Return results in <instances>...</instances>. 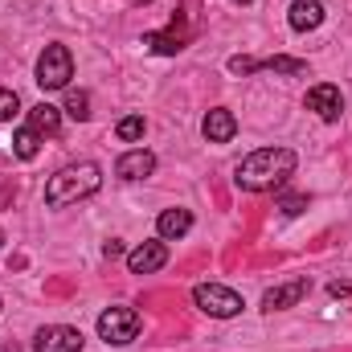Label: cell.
Listing matches in <instances>:
<instances>
[{"mask_svg": "<svg viewBox=\"0 0 352 352\" xmlns=\"http://www.w3.org/2000/svg\"><path fill=\"white\" fill-rule=\"evenodd\" d=\"M144 131H148L144 115H127V119H119V123H115V135H119L123 144H135V140H144Z\"/></svg>", "mask_w": 352, "mask_h": 352, "instance_id": "ac0fdd59", "label": "cell"}, {"mask_svg": "<svg viewBox=\"0 0 352 352\" xmlns=\"http://www.w3.org/2000/svg\"><path fill=\"white\" fill-rule=\"evenodd\" d=\"M234 4H250V0H234Z\"/></svg>", "mask_w": 352, "mask_h": 352, "instance_id": "cb8c5ba5", "label": "cell"}, {"mask_svg": "<svg viewBox=\"0 0 352 352\" xmlns=\"http://www.w3.org/2000/svg\"><path fill=\"white\" fill-rule=\"evenodd\" d=\"M287 21H291L295 33H311V29H320V25H324V0H295L291 12H287Z\"/></svg>", "mask_w": 352, "mask_h": 352, "instance_id": "4fadbf2b", "label": "cell"}, {"mask_svg": "<svg viewBox=\"0 0 352 352\" xmlns=\"http://www.w3.org/2000/svg\"><path fill=\"white\" fill-rule=\"evenodd\" d=\"M278 209H283L287 217H295V213H303V209H307V197H287V201H283Z\"/></svg>", "mask_w": 352, "mask_h": 352, "instance_id": "44dd1931", "label": "cell"}, {"mask_svg": "<svg viewBox=\"0 0 352 352\" xmlns=\"http://www.w3.org/2000/svg\"><path fill=\"white\" fill-rule=\"evenodd\" d=\"M188 230H192V213H188V209H164V213L156 217V234H160V242H180Z\"/></svg>", "mask_w": 352, "mask_h": 352, "instance_id": "5bb4252c", "label": "cell"}, {"mask_svg": "<svg viewBox=\"0 0 352 352\" xmlns=\"http://www.w3.org/2000/svg\"><path fill=\"white\" fill-rule=\"evenodd\" d=\"M135 4H148V0H135Z\"/></svg>", "mask_w": 352, "mask_h": 352, "instance_id": "484cf974", "label": "cell"}, {"mask_svg": "<svg viewBox=\"0 0 352 352\" xmlns=\"http://www.w3.org/2000/svg\"><path fill=\"white\" fill-rule=\"evenodd\" d=\"M74 78V58L66 45H45L37 58V87L41 90H66Z\"/></svg>", "mask_w": 352, "mask_h": 352, "instance_id": "277c9868", "label": "cell"}, {"mask_svg": "<svg viewBox=\"0 0 352 352\" xmlns=\"http://www.w3.org/2000/svg\"><path fill=\"white\" fill-rule=\"evenodd\" d=\"M328 295H332V299H349L352 283H328Z\"/></svg>", "mask_w": 352, "mask_h": 352, "instance_id": "7402d4cb", "label": "cell"}, {"mask_svg": "<svg viewBox=\"0 0 352 352\" xmlns=\"http://www.w3.org/2000/svg\"><path fill=\"white\" fill-rule=\"evenodd\" d=\"M164 263H168V246H164V242H144V246H135V250L127 254L131 274H152V270H160Z\"/></svg>", "mask_w": 352, "mask_h": 352, "instance_id": "7c38bea8", "label": "cell"}, {"mask_svg": "<svg viewBox=\"0 0 352 352\" xmlns=\"http://www.w3.org/2000/svg\"><path fill=\"white\" fill-rule=\"evenodd\" d=\"M295 164L299 160H295L291 148H258L234 168V184L242 192H266V188H278L287 176L295 173Z\"/></svg>", "mask_w": 352, "mask_h": 352, "instance_id": "6da1fadb", "label": "cell"}, {"mask_svg": "<svg viewBox=\"0 0 352 352\" xmlns=\"http://www.w3.org/2000/svg\"><path fill=\"white\" fill-rule=\"evenodd\" d=\"M29 127L37 135H58L62 131V111L50 107V102H37V107H29Z\"/></svg>", "mask_w": 352, "mask_h": 352, "instance_id": "9a60e30c", "label": "cell"}, {"mask_svg": "<svg viewBox=\"0 0 352 352\" xmlns=\"http://www.w3.org/2000/svg\"><path fill=\"white\" fill-rule=\"evenodd\" d=\"M152 173H156V156L148 148H131V152H123L115 160V176L119 180H144V176H152Z\"/></svg>", "mask_w": 352, "mask_h": 352, "instance_id": "8fae6325", "label": "cell"}, {"mask_svg": "<svg viewBox=\"0 0 352 352\" xmlns=\"http://www.w3.org/2000/svg\"><path fill=\"white\" fill-rule=\"evenodd\" d=\"M201 135H205L209 144H230V140L238 135V119H234V111H230V107H213V111H205V119H201Z\"/></svg>", "mask_w": 352, "mask_h": 352, "instance_id": "9c48e42d", "label": "cell"}, {"mask_svg": "<svg viewBox=\"0 0 352 352\" xmlns=\"http://www.w3.org/2000/svg\"><path fill=\"white\" fill-rule=\"evenodd\" d=\"M0 246H4V230H0Z\"/></svg>", "mask_w": 352, "mask_h": 352, "instance_id": "d4e9b609", "label": "cell"}, {"mask_svg": "<svg viewBox=\"0 0 352 352\" xmlns=\"http://www.w3.org/2000/svg\"><path fill=\"white\" fill-rule=\"evenodd\" d=\"M37 152H41V135H37L33 127H21V131L12 135V156H16V160H33Z\"/></svg>", "mask_w": 352, "mask_h": 352, "instance_id": "2e32d148", "label": "cell"}, {"mask_svg": "<svg viewBox=\"0 0 352 352\" xmlns=\"http://www.w3.org/2000/svg\"><path fill=\"white\" fill-rule=\"evenodd\" d=\"M16 111H21V98H16V90H0V123H8Z\"/></svg>", "mask_w": 352, "mask_h": 352, "instance_id": "ffe728a7", "label": "cell"}, {"mask_svg": "<svg viewBox=\"0 0 352 352\" xmlns=\"http://www.w3.org/2000/svg\"><path fill=\"white\" fill-rule=\"evenodd\" d=\"M102 184V168L94 160H78V164H66L45 180V205L50 209H66V205H78L98 192Z\"/></svg>", "mask_w": 352, "mask_h": 352, "instance_id": "7a4b0ae2", "label": "cell"}, {"mask_svg": "<svg viewBox=\"0 0 352 352\" xmlns=\"http://www.w3.org/2000/svg\"><path fill=\"white\" fill-rule=\"evenodd\" d=\"M66 115L78 119V123H87L90 119V94L87 90H70L66 87Z\"/></svg>", "mask_w": 352, "mask_h": 352, "instance_id": "d6986e66", "label": "cell"}, {"mask_svg": "<svg viewBox=\"0 0 352 352\" xmlns=\"http://www.w3.org/2000/svg\"><path fill=\"white\" fill-rule=\"evenodd\" d=\"M102 250H107V258H119V254H123V246H119V242H107Z\"/></svg>", "mask_w": 352, "mask_h": 352, "instance_id": "603a6c76", "label": "cell"}, {"mask_svg": "<svg viewBox=\"0 0 352 352\" xmlns=\"http://www.w3.org/2000/svg\"><path fill=\"white\" fill-rule=\"evenodd\" d=\"M192 303L205 311V316H213V320H234L246 303H242V295L234 291V287H221V283H197L192 287Z\"/></svg>", "mask_w": 352, "mask_h": 352, "instance_id": "3957f363", "label": "cell"}, {"mask_svg": "<svg viewBox=\"0 0 352 352\" xmlns=\"http://www.w3.org/2000/svg\"><path fill=\"white\" fill-rule=\"evenodd\" d=\"M254 70H274V74H307V62L299 58H230V74H254Z\"/></svg>", "mask_w": 352, "mask_h": 352, "instance_id": "52a82bcc", "label": "cell"}, {"mask_svg": "<svg viewBox=\"0 0 352 352\" xmlns=\"http://www.w3.org/2000/svg\"><path fill=\"white\" fill-rule=\"evenodd\" d=\"M311 291V278H291V283H278L263 295V311H283V307H295L299 299H307Z\"/></svg>", "mask_w": 352, "mask_h": 352, "instance_id": "30bf717a", "label": "cell"}, {"mask_svg": "<svg viewBox=\"0 0 352 352\" xmlns=\"http://www.w3.org/2000/svg\"><path fill=\"white\" fill-rule=\"evenodd\" d=\"M98 336L107 340V344H131L135 336H140V316L131 311V307H107L102 316H98Z\"/></svg>", "mask_w": 352, "mask_h": 352, "instance_id": "5b68a950", "label": "cell"}, {"mask_svg": "<svg viewBox=\"0 0 352 352\" xmlns=\"http://www.w3.org/2000/svg\"><path fill=\"white\" fill-rule=\"evenodd\" d=\"M144 45L156 50V54H180V50H184V37H180V33H148Z\"/></svg>", "mask_w": 352, "mask_h": 352, "instance_id": "e0dca14e", "label": "cell"}, {"mask_svg": "<svg viewBox=\"0 0 352 352\" xmlns=\"http://www.w3.org/2000/svg\"><path fill=\"white\" fill-rule=\"evenodd\" d=\"M307 111H316L324 123H336L340 111H344V94H340V87H332V82L311 87L307 90Z\"/></svg>", "mask_w": 352, "mask_h": 352, "instance_id": "ba28073f", "label": "cell"}, {"mask_svg": "<svg viewBox=\"0 0 352 352\" xmlns=\"http://www.w3.org/2000/svg\"><path fill=\"white\" fill-rule=\"evenodd\" d=\"M33 352H82V332L70 324H45L33 336Z\"/></svg>", "mask_w": 352, "mask_h": 352, "instance_id": "8992f818", "label": "cell"}]
</instances>
